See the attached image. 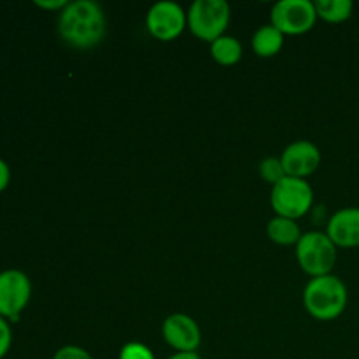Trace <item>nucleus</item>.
<instances>
[{
  "mask_svg": "<svg viewBox=\"0 0 359 359\" xmlns=\"http://www.w3.org/2000/svg\"><path fill=\"white\" fill-rule=\"evenodd\" d=\"M168 359H202L196 353H175Z\"/></svg>",
  "mask_w": 359,
  "mask_h": 359,
  "instance_id": "4be33fe9",
  "label": "nucleus"
},
{
  "mask_svg": "<svg viewBox=\"0 0 359 359\" xmlns=\"http://www.w3.org/2000/svg\"><path fill=\"white\" fill-rule=\"evenodd\" d=\"M314 4L318 18L326 23L339 25L353 16L354 4L351 0H318Z\"/></svg>",
  "mask_w": 359,
  "mask_h": 359,
  "instance_id": "2eb2a0df",
  "label": "nucleus"
},
{
  "mask_svg": "<svg viewBox=\"0 0 359 359\" xmlns=\"http://www.w3.org/2000/svg\"><path fill=\"white\" fill-rule=\"evenodd\" d=\"M258 170L263 181L269 182V184L272 186H276L277 182L283 181V179L286 177V172H284L283 163H280V158H276V156L265 158V160L259 163Z\"/></svg>",
  "mask_w": 359,
  "mask_h": 359,
  "instance_id": "dca6fc26",
  "label": "nucleus"
},
{
  "mask_svg": "<svg viewBox=\"0 0 359 359\" xmlns=\"http://www.w3.org/2000/svg\"><path fill=\"white\" fill-rule=\"evenodd\" d=\"M53 359H93V356L79 346H63L56 351Z\"/></svg>",
  "mask_w": 359,
  "mask_h": 359,
  "instance_id": "6ab92c4d",
  "label": "nucleus"
},
{
  "mask_svg": "<svg viewBox=\"0 0 359 359\" xmlns=\"http://www.w3.org/2000/svg\"><path fill=\"white\" fill-rule=\"evenodd\" d=\"M107 20L100 4L93 0H76L67 4L58 14V34L76 49H91L105 37Z\"/></svg>",
  "mask_w": 359,
  "mask_h": 359,
  "instance_id": "f257e3e1",
  "label": "nucleus"
},
{
  "mask_svg": "<svg viewBox=\"0 0 359 359\" xmlns=\"http://www.w3.org/2000/svg\"><path fill=\"white\" fill-rule=\"evenodd\" d=\"M284 37L286 35L280 34L272 23L263 25L252 35V51L259 56V58H272L277 53L283 49Z\"/></svg>",
  "mask_w": 359,
  "mask_h": 359,
  "instance_id": "f8f14e48",
  "label": "nucleus"
},
{
  "mask_svg": "<svg viewBox=\"0 0 359 359\" xmlns=\"http://www.w3.org/2000/svg\"><path fill=\"white\" fill-rule=\"evenodd\" d=\"M349 291L340 277L321 276L307 283L304 290V307L309 314L321 323L335 321L346 312Z\"/></svg>",
  "mask_w": 359,
  "mask_h": 359,
  "instance_id": "f03ea898",
  "label": "nucleus"
},
{
  "mask_svg": "<svg viewBox=\"0 0 359 359\" xmlns=\"http://www.w3.org/2000/svg\"><path fill=\"white\" fill-rule=\"evenodd\" d=\"M266 235H269V238L273 244L290 248V245H297L304 233H302L300 226H298L294 219L276 216L266 224Z\"/></svg>",
  "mask_w": 359,
  "mask_h": 359,
  "instance_id": "ddd939ff",
  "label": "nucleus"
},
{
  "mask_svg": "<svg viewBox=\"0 0 359 359\" xmlns=\"http://www.w3.org/2000/svg\"><path fill=\"white\" fill-rule=\"evenodd\" d=\"M318 20L316 4L311 0H280L270 13V23L284 35L307 34Z\"/></svg>",
  "mask_w": 359,
  "mask_h": 359,
  "instance_id": "0eeeda50",
  "label": "nucleus"
},
{
  "mask_svg": "<svg viewBox=\"0 0 359 359\" xmlns=\"http://www.w3.org/2000/svg\"><path fill=\"white\" fill-rule=\"evenodd\" d=\"M9 182H11V168L9 165H7V161L0 158V193L6 191Z\"/></svg>",
  "mask_w": 359,
  "mask_h": 359,
  "instance_id": "412c9836",
  "label": "nucleus"
},
{
  "mask_svg": "<svg viewBox=\"0 0 359 359\" xmlns=\"http://www.w3.org/2000/svg\"><path fill=\"white\" fill-rule=\"evenodd\" d=\"M326 235L337 248H359V207H344L337 210L330 217Z\"/></svg>",
  "mask_w": 359,
  "mask_h": 359,
  "instance_id": "9b49d317",
  "label": "nucleus"
},
{
  "mask_svg": "<svg viewBox=\"0 0 359 359\" xmlns=\"http://www.w3.org/2000/svg\"><path fill=\"white\" fill-rule=\"evenodd\" d=\"M210 55H212L214 62H217L223 67L237 65L244 55V48H242L241 41L231 35H221L214 42H210Z\"/></svg>",
  "mask_w": 359,
  "mask_h": 359,
  "instance_id": "4468645a",
  "label": "nucleus"
},
{
  "mask_svg": "<svg viewBox=\"0 0 359 359\" xmlns=\"http://www.w3.org/2000/svg\"><path fill=\"white\" fill-rule=\"evenodd\" d=\"M32 300V280L18 269L0 272V316L13 325L21 319V314Z\"/></svg>",
  "mask_w": 359,
  "mask_h": 359,
  "instance_id": "423d86ee",
  "label": "nucleus"
},
{
  "mask_svg": "<svg viewBox=\"0 0 359 359\" xmlns=\"http://www.w3.org/2000/svg\"><path fill=\"white\" fill-rule=\"evenodd\" d=\"M11 347H13V326L6 318L0 316V359L9 354Z\"/></svg>",
  "mask_w": 359,
  "mask_h": 359,
  "instance_id": "a211bd4d",
  "label": "nucleus"
},
{
  "mask_svg": "<svg viewBox=\"0 0 359 359\" xmlns=\"http://www.w3.org/2000/svg\"><path fill=\"white\" fill-rule=\"evenodd\" d=\"M35 6L42 11H53V13H62L67 7V0H35Z\"/></svg>",
  "mask_w": 359,
  "mask_h": 359,
  "instance_id": "aec40b11",
  "label": "nucleus"
},
{
  "mask_svg": "<svg viewBox=\"0 0 359 359\" xmlns=\"http://www.w3.org/2000/svg\"><path fill=\"white\" fill-rule=\"evenodd\" d=\"M163 340L175 353H196L202 344V330L188 314H172L161 325Z\"/></svg>",
  "mask_w": 359,
  "mask_h": 359,
  "instance_id": "1a4fd4ad",
  "label": "nucleus"
},
{
  "mask_svg": "<svg viewBox=\"0 0 359 359\" xmlns=\"http://www.w3.org/2000/svg\"><path fill=\"white\" fill-rule=\"evenodd\" d=\"M337 245L330 241L326 231H307L294 245L297 262L311 279L330 276L337 263Z\"/></svg>",
  "mask_w": 359,
  "mask_h": 359,
  "instance_id": "7ed1b4c3",
  "label": "nucleus"
},
{
  "mask_svg": "<svg viewBox=\"0 0 359 359\" xmlns=\"http://www.w3.org/2000/svg\"><path fill=\"white\" fill-rule=\"evenodd\" d=\"M314 203V191L307 179L284 177L283 181L272 186L270 193V205L276 216L287 217V219H300L307 216Z\"/></svg>",
  "mask_w": 359,
  "mask_h": 359,
  "instance_id": "39448f33",
  "label": "nucleus"
},
{
  "mask_svg": "<svg viewBox=\"0 0 359 359\" xmlns=\"http://www.w3.org/2000/svg\"><path fill=\"white\" fill-rule=\"evenodd\" d=\"M230 20V4L224 0H195L188 9V28L200 41L214 42L219 39Z\"/></svg>",
  "mask_w": 359,
  "mask_h": 359,
  "instance_id": "20e7f679",
  "label": "nucleus"
},
{
  "mask_svg": "<svg viewBox=\"0 0 359 359\" xmlns=\"http://www.w3.org/2000/svg\"><path fill=\"white\" fill-rule=\"evenodd\" d=\"M279 158L287 177L307 179L321 165V151L311 140H297L290 144Z\"/></svg>",
  "mask_w": 359,
  "mask_h": 359,
  "instance_id": "9d476101",
  "label": "nucleus"
},
{
  "mask_svg": "<svg viewBox=\"0 0 359 359\" xmlns=\"http://www.w3.org/2000/svg\"><path fill=\"white\" fill-rule=\"evenodd\" d=\"M146 28L156 41H175L188 28V13L177 2L161 0L147 11Z\"/></svg>",
  "mask_w": 359,
  "mask_h": 359,
  "instance_id": "6e6552de",
  "label": "nucleus"
},
{
  "mask_svg": "<svg viewBox=\"0 0 359 359\" xmlns=\"http://www.w3.org/2000/svg\"><path fill=\"white\" fill-rule=\"evenodd\" d=\"M119 359H156L154 353L142 342H128L119 351Z\"/></svg>",
  "mask_w": 359,
  "mask_h": 359,
  "instance_id": "f3484780",
  "label": "nucleus"
}]
</instances>
